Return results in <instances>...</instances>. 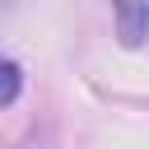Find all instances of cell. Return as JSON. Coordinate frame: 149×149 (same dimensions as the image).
I'll return each instance as SVG.
<instances>
[{
    "label": "cell",
    "mask_w": 149,
    "mask_h": 149,
    "mask_svg": "<svg viewBox=\"0 0 149 149\" xmlns=\"http://www.w3.org/2000/svg\"><path fill=\"white\" fill-rule=\"evenodd\" d=\"M112 14H116L121 47H140L149 37V0H112Z\"/></svg>",
    "instance_id": "6da1fadb"
},
{
    "label": "cell",
    "mask_w": 149,
    "mask_h": 149,
    "mask_svg": "<svg viewBox=\"0 0 149 149\" xmlns=\"http://www.w3.org/2000/svg\"><path fill=\"white\" fill-rule=\"evenodd\" d=\"M0 74H5L0 102H5V107H14V102H19V88H23V70H19V61H5V65H0Z\"/></svg>",
    "instance_id": "7a4b0ae2"
}]
</instances>
